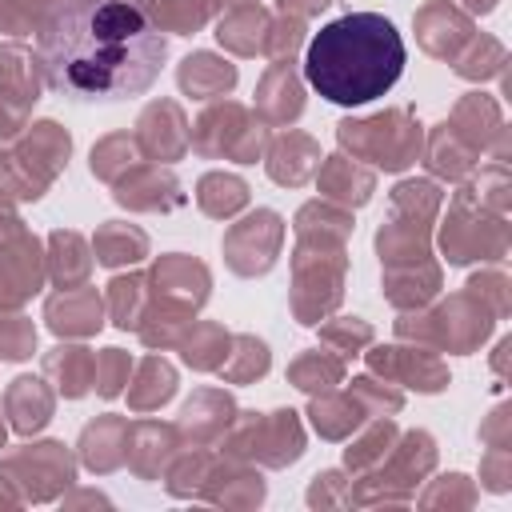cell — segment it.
I'll return each instance as SVG.
<instances>
[{
    "mask_svg": "<svg viewBox=\"0 0 512 512\" xmlns=\"http://www.w3.org/2000/svg\"><path fill=\"white\" fill-rule=\"evenodd\" d=\"M164 52L160 28L128 0H68L40 32L44 80L72 100H124L148 92Z\"/></svg>",
    "mask_w": 512,
    "mask_h": 512,
    "instance_id": "cell-1",
    "label": "cell"
},
{
    "mask_svg": "<svg viewBox=\"0 0 512 512\" xmlns=\"http://www.w3.org/2000/svg\"><path fill=\"white\" fill-rule=\"evenodd\" d=\"M404 60V36L388 16L348 12L320 24V32L308 40L304 76L328 104L356 108L384 96L400 80Z\"/></svg>",
    "mask_w": 512,
    "mask_h": 512,
    "instance_id": "cell-2",
    "label": "cell"
}]
</instances>
